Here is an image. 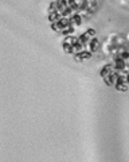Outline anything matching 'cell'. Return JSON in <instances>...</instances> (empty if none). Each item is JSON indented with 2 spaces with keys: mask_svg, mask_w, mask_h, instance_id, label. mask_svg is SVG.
I'll return each instance as SVG.
<instances>
[{
  "mask_svg": "<svg viewBox=\"0 0 129 162\" xmlns=\"http://www.w3.org/2000/svg\"><path fill=\"white\" fill-rule=\"evenodd\" d=\"M87 46H89V50L91 51V53H94V51L98 49V39L97 38H91L89 40V43H87Z\"/></svg>",
  "mask_w": 129,
  "mask_h": 162,
  "instance_id": "1",
  "label": "cell"
}]
</instances>
